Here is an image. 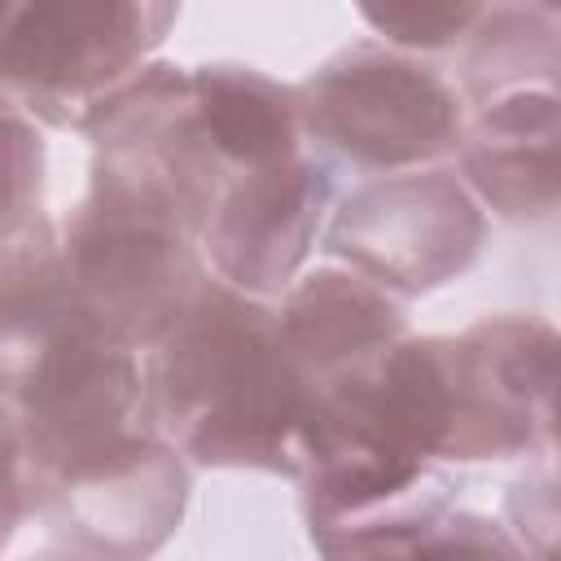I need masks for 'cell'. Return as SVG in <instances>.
<instances>
[{
    "label": "cell",
    "mask_w": 561,
    "mask_h": 561,
    "mask_svg": "<svg viewBox=\"0 0 561 561\" xmlns=\"http://www.w3.org/2000/svg\"><path fill=\"white\" fill-rule=\"evenodd\" d=\"M557 83L513 88L473 110L456 149L465 188L500 219L539 224L557 210Z\"/></svg>",
    "instance_id": "9c48e42d"
},
{
    "label": "cell",
    "mask_w": 561,
    "mask_h": 561,
    "mask_svg": "<svg viewBox=\"0 0 561 561\" xmlns=\"http://www.w3.org/2000/svg\"><path fill=\"white\" fill-rule=\"evenodd\" d=\"M175 18V4L136 0H0V101L31 123L83 127Z\"/></svg>",
    "instance_id": "277c9868"
},
{
    "label": "cell",
    "mask_w": 561,
    "mask_h": 561,
    "mask_svg": "<svg viewBox=\"0 0 561 561\" xmlns=\"http://www.w3.org/2000/svg\"><path fill=\"white\" fill-rule=\"evenodd\" d=\"M557 31L561 13L552 4H482L460 53V101L482 105L513 88L552 83Z\"/></svg>",
    "instance_id": "7c38bea8"
},
{
    "label": "cell",
    "mask_w": 561,
    "mask_h": 561,
    "mask_svg": "<svg viewBox=\"0 0 561 561\" xmlns=\"http://www.w3.org/2000/svg\"><path fill=\"white\" fill-rule=\"evenodd\" d=\"M44 197V140L39 127L0 101V245L39 224Z\"/></svg>",
    "instance_id": "5bb4252c"
},
{
    "label": "cell",
    "mask_w": 561,
    "mask_h": 561,
    "mask_svg": "<svg viewBox=\"0 0 561 561\" xmlns=\"http://www.w3.org/2000/svg\"><path fill=\"white\" fill-rule=\"evenodd\" d=\"M197 123L224 162L228 180L241 171L276 167L302 153V114L298 92L254 66L210 61L188 70Z\"/></svg>",
    "instance_id": "8fae6325"
},
{
    "label": "cell",
    "mask_w": 561,
    "mask_h": 561,
    "mask_svg": "<svg viewBox=\"0 0 561 561\" xmlns=\"http://www.w3.org/2000/svg\"><path fill=\"white\" fill-rule=\"evenodd\" d=\"M447 460H504L552 447L557 333L535 316H495L443 337Z\"/></svg>",
    "instance_id": "8992f818"
},
{
    "label": "cell",
    "mask_w": 561,
    "mask_h": 561,
    "mask_svg": "<svg viewBox=\"0 0 561 561\" xmlns=\"http://www.w3.org/2000/svg\"><path fill=\"white\" fill-rule=\"evenodd\" d=\"M486 237L473 193L443 167L377 175L355 188L329 224V254L394 298L460 276Z\"/></svg>",
    "instance_id": "5b68a950"
},
{
    "label": "cell",
    "mask_w": 561,
    "mask_h": 561,
    "mask_svg": "<svg viewBox=\"0 0 561 561\" xmlns=\"http://www.w3.org/2000/svg\"><path fill=\"white\" fill-rule=\"evenodd\" d=\"M26 504V478H22V438L9 399L0 394V522L18 526Z\"/></svg>",
    "instance_id": "2e32d148"
},
{
    "label": "cell",
    "mask_w": 561,
    "mask_h": 561,
    "mask_svg": "<svg viewBox=\"0 0 561 561\" xmlns=\"http://www.w3.org/2000/svg\"><path fill=\"white\" fill-rule=\"evenodd\" d=\"M31 561H105V557H92V552H48V557H31Z\"/></svg>",
    "instance_id": "e0dca14e"
},
{
    "label": "cell",
    "mask_w": 561,
    "mask_h": 561,
    "mask_svg": "<svg viewBox=\"0 0 561 561\" xmlns=\"http://www.w3.org/2000/svg\"><path fill=\"white\" fill-rule=\"evenodd\" d=\"M9 535H13V526H4V522H0V548H4V539H9Z\"/></svg>",
    "instance_id": "ac0fdd59"
},
{
    "label": "cell",
    "mask_w": 561,
    "mask_h": 561,
    "mask_svg": "<svg viewBox=\"0 0 561 561\" xmlns=\"http://www.w3.org/2000/svg\"><path fill=\"white\" fill-rule=\"evenodd\" d=\"M57 259L79 311L136 355L153 351L210 285L188 228L96 180L57 232Z\"/></svg>",
    "instance_id": "7a4b0ae2"
},
{
    "label": "cell",
    "mask_w": 561,
    "mask_h": 561,
    "mask_svg": "<svg viewBox=\"0 0 561 561\" xmlns=\"http://www.w3.org/2000/svg\"><path fill=\"white\" fill-rule=\"evenodd\" d=\"M294 92L302 140L373 175L438 167L460 149L469 123L447 75L377 39L333 53Z\"/></svg>",
    "instance_id": "3957f363"
},
{
    "label": "cell",
    "mask_w": 561,
    "mask_h": 561,
    "mask_svg": "<svg viewBox=\"0 0 561 561\" xmlns=\"http://www.w3.org/2000/svg\"><path fill=\"white\" fill-rule=\"evenodd\" d=\"M329 197V162L307 149L289 162L241 171L224 184L197 232L206 272L259 302L285 294L320 237Z\"/></svg>",
    "instance_id": "52a82bcc"
},
{
    "label": "cell",
    "mask_w": 561,
    "mask_h": 561,
    "mask_svg": "<svg viewBox=\"0 0 561 561\" xmlns=\"http://www.w3.org/2000/svg\"><path fill=\"white\" fill-rule=\"evenodd\" d=\"M324 561H535L513 530L482 513L438 508L320 548Z\"/></svg>",
    "instance_id": "4fadbf2b"
},
{
    "label": "cell",
    "mask_w": 561,
    "mask_h": 561,
    "mask_svg": "<svg viewBox=\"0 0 561 561\" xmlns=\"http://www.w3.org/2000/svg\"><path fill=\"white\" fill-rule=\"evenodd\" d=\"M145 425L210 469L302 473L316 386L280 337L276 307L210 276L140 364Z\"/></svg>",
    "instance_id": "6da1fadb"
},
{
    "label": "cell",
    "mask_w": 561,
    "mask_h": 561,
    "mask_svg": "<svg viewBox=\"0 0 561 561\" xmlns=\"http://www.w3.org/2000/svg\"><path fill=\"white\" fill-rule=\"evenodd\" d=\"M359 18L377 31V44L412 57L465 44L482 4H359Z\"/></svg>",
    "instance_id": "9a60e30c"
},
{
    "label": "cell",
    "mask_w": 561,
    "mask_h": 561,
    "mask_svg": "<svg viewBox=\"0 0 561 561\" xmlns=\"http://www.w3.org/2000/svg\"><path fill=\"white\" fill-rule=\"evenodd\" d=\"M35 495L83 552L105 561H145L180 526L188 469L171 443L140 425L105 456L35 486Z\"/></svg>",
    "instance_id": "ba28073f"
},
{
    "label": "cell",
    "mask_w": 561,
    "mask_h": 561,
    "mask_svg": "<svg viewBox=\"0 0 561 561\" xmlns=\"http://www.w3.org/2000/svg\"><path fill=\"white\" fill-rule=\"evenodd\" d=\"M276 324L316 394L368 373L408 337L403 302L342 263L294 280L276 307Z\"/></svg>",
    "instance_id": "30bf717a"
}]
</instances>
